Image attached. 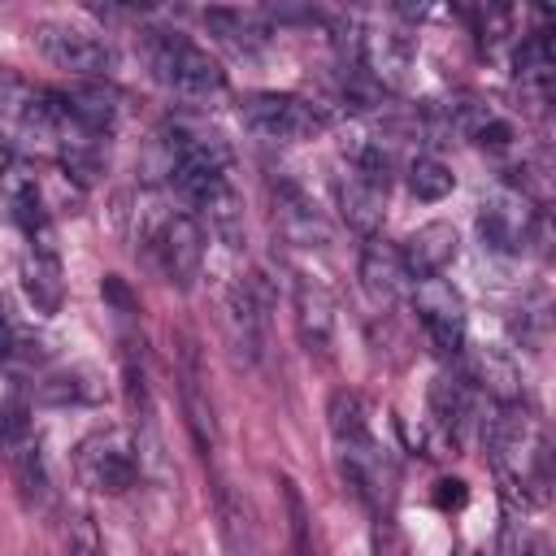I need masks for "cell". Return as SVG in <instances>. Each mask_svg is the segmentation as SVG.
<instances>
[{"label":"cell","instance_id":"6da1fadb","mask_svg":"<svg viewBox=\"0 0 556 556\" xmlns=\"http://www.w3.org/2000/svg\"><path fill=\"white\" fill-rule=\"evenodd\" d=\"M156 174L208 217V226L222 239H239L243 208H239V187H235V152L222 135L213 130H191V126H165L156 135Z\"/></svg>","mask_w":556,"mask_h":556},{"label":"cell","instance_id":"7a4b0ae2","mask_svg":"<svg viewBox=\"0 0 556 556\" xmlns=\"http://www.w3.org/2000/svg\"><path fill=\"white\" fill-rule=\"evenodd\" d=\"M486 447L495 460V473L504 478V486L521 500L543 504L547 500V439L539 430V421L513 400L500 404V413L486 426Z\"/></svg>","mask_w":556,"mask_h":556},{"label":"cell","instance_id":"3957f363","mask_svg":"<svg viewBox=\"0 0 556 556\" xmlns=\"http://www.w3.org/2000/svg\"><path fill=\"white\" fill-rule=\"evenodd\" d=\"M143 61H148V74L182 100H213L226 91V70L208 56V48H200L178 30H148Z\"/></svg>","mask_w":556,"mask_h":556},{"label":"cell","instance_id":"277c9868","mask_svg":"<svg viewBox=\"0 0 556 556\" xmlns=\"http://www.w3.org/2000/svg\"><path fill=\"white\" fill-rule=\"evenodd\" d=\"M387 187H391V156L382 152V143H356L334 174L339 213L356 235L378 239L387 213Z\"/></svg>","mask_w":556,"mask_h":556},{"label":"cell","instance_id":"5b68a950","mask_svg":"<svg viewBox=\"0 0 556 556\" xmlns=\"http://www.w3.org/2000/svg\"><path fill=\"white\" fill-rule=\"evenodd\" d=\"M74 473H78V482L87 491L126 495L139 482V473H143L135 434L126 426H96L74 447Z\"/></svg>","mask_w":556,"mask_h":556},{"label":"cell","instance_id":"8992f818","mask_svg":"<svg viewBox=\"0 0 556 556\" xmlns=\"http://www.w3.org/2000/svg\"><path fill=\"white\" fill-rule=\"evenodd\" d=\"M143 248L169 287L187 291L204 269V226L195 213H182V208L156 213L152 226L143 230Z\"/></svg>","mask_w":556,"mask_h":556},{"label":"cell","instance_id":"52a82bcc","mask_svg":"<svg viewBox=\"0 0 556 556\" xmlns=\"http://www.w3.org/2000/svg\"><path fill=\"white\" fill-rule=\"evenodd\" d=\"M239 122L248 135L265 139V143H304V139H317L330 117L321 104L304 100V96H291V91H256L239 104Z\"/></svg>","mask_w":556,"mask_h":556},{"label":"cell","instance_id":"ba28073f","mask_svg":"<svg viewBox=\"0 0 556 556\" xmlns=\"http://www.w3.org/2000/svg\"><path fill=\"white\" fill-rule=\"evenodd\" d=\"M30 43L39 48L43 61H52L56 70H70L78 78H104L117 61V52L104 35H96L87 26H74V22H56V17L35 22Z\"/></svg>","mask_w":556,"mask_h":556},{"label":"cell","instance_id":"9c48e42d","mask_svg":"<svg viewBox=\"0 0 556 556\" xmlns=\"http://www.w3.org/2000/svg\"><path fill=\"white\" fill-rule=\"evenodd\" d=\"M478 235H482V248H491L500 256H521L539 235V213H534L530 195L508 191V187L491 191L478 204Z\"/></svg>","mask_w":556,"mask_h":556},{"label":"cell","instance_id":"30bf717a","mask_svg":"<svg viewBox=\"0 0 556 556\" xmlns=\"http://www.w3.org/2000/svg\"><path fill=\"white\" fill-rule=\"evenodd\" d=\"M413 308H417V321H421L426 339H430L443 356H460V352H465V330H469L465 300H460V291H456L443 274L413 282Z\"/></svg>","mask_w":556,"mask_h":556},{"label":"cell","instance_id":"8fae6325","mask_svg":"<svg viewBox=\"0 0 556 556\" xmlns=\"http://www.w3.org/2000/svg\"><path fill=\"white\" fill-rule=\"evenodd\" d=\"M178 400H182V417H187V430H191L195 447L204 456H213V447H217V413H213V395H208V378H204V361H200L195 339H187L182 356H178Z\"/></svg>","mask_w":556,"mask_h":556},{"label":"cell","instance_id":"7c38bea8","mask_svg":"<svg viewBox=\"0 0 556 556\" xmlns=\"http://www.w3.org/2000/svg\"><path fill=\"white\" fill-rule=\"evenodd\" d=\"M339 478L352 486L356 500H365L378 513L395 495V465H391V456L378 439L356 443V447H339Z\"/></svg>","mask_w":556,"mask_h":556},{"label":"cell","instance_id":"4fadbf2b","mask_svg":"<svg viewBox=\"0 0 556 556\" xmlns=\"http://www.w3.org/2000/svg\"><path fill=\"white\" fill-rule=\"evenodd\" d=\"M269 295H265V287L256 282V278H243V282H235L230 287V295H226V326H230V343H235V352L248 361V365H256L261 356H265V326H269Z\"/></svg>","mask_w":556,"mask_h":556},{"label":"cell","instance_id":"5bb4252c","mask_svg":"<svg viewBox=\"0 0 556 556\" xmlns=\"http://www.w3.org/2000/svg\"><path fill=\"white\" fill-rule=\"evenodd\" d=\"M295 334L313 361H330V352H334V300L321 282H308V278L295 282Z\"/></svg>","mask_w":556,"mask_h":556},{"label":"cell","instance_id":"9a60e30c","mask_svg":"<svg viewBox=\"0 0 556 556\" xmlns=\"http://www.w3.org/2000/svg\"><path fill=\"white\" fill-rule=\"evenodd\" d=\"M460 252V239H456V226L452 222H426L417 226L404 243H400V261H404V274L413 282L421 278H439Z\"/></svg>","mask_w":556,"mask_h":556},{"label":"cell","instance_id":"2e32d148","mask_svg":"<svg viewBox=\"0 0 556 556\" xmlns=\"http://www.w3.org/2000/svg\"><path fill=\"white\" fill-rule=\"evenodd\" d=\"M356 61L378 87L400 91L408 78V65H413V39L400 30H365L356 39Z\"/></svg>","mask_w":556,"mask_h":556},{"label":"cell","instance_id":"e0dca14e","mask_svg":"<svg viewBox=\"0 0 556 556\" xmlns=\"http://www.w3.org/2000/svg\"><path fill=\"white\" fill-rule=\"evenodd\" d=\"M447 126H452L460 139H469V143H478V148H491V152H504V148H513V139H517L513 122L500 117V113H495L491 104H482V100H456V104H447Z\"/></svg>","mask_w":556,"mask_h":556},{"label":"cell","instance_id":"ac0fdd59","mask_svg":"<svg viewBox=\"0 0 556 556\" xmlns=\"http://www.w3.org/2000/svg\"><path fill=\"white\" fill-rule=\"evenodd\" d=\"M361 282L369 291V300L378 308H391L404 287L413 282L404 274V261H400V248H387L382 239H365V252H361Z\"/></svg>","mask_w":556,"mask_h":556},{"label":"cell","instance_id":"d6986e66","mask_svg":"<svg viewBox=\"0 0 556 556\" xmlns=\"http://www.w3.org/2000/svg\"><path fill=\"white\" fill-rule=\"evenodd\" d=\"M22 291L30 300L35 313L52 317L61 313L65 304V278H61V261H56V248H30L26 261H22Z\"/></svg>","mask_w":556,"mask_h":556},{"label":"cell","instance_id":"ffe728a7","mask_svg":"<svg viewBox=\"0 0 556 556\" xmlns=\"http://www.w3.org/2000/svg\"><path fill=\"white\" fill-rule=\"evenodd\" d=\"M469 387H465V378H447V374H439L434 382H430V417H434V426H439V434L447 439V443H460V434H465V426H469Z\"/></svg>","mask_w":556,"mask_h":556},{"label":"cell","instance_id":"44dd1931","mask_svg":"<svg viewBox=\"0 0 556 556\" xmlns=\"http://www.w3.org/2000/svg\"><path fill=\"white\" fill-rule=\"evenodd\" d=\"M326 421H330L334 452L378 439V434H374V421H369V404H365L356 391H334V395H330V408H326Z\"/></svg>","mask_w":556,"mask_h":556},{"label":"cell","instance_id":"7402d4cb","mask_svg":"<svg viewBox=\"0 0 556 556\" xmlns=\"http://www.w3.org/2000/svg\"><path fill=\"white\" fill-rule=\"evenodd\" d=\"M278 230H282L291 243H300V248L326 243V222H321V213H317V208L308 204V195L295 191V187H282V191H278Z\"/></svg>","mask_w":556,"mask_h":556},{"label":"cell","instance_id":"603a6c76","mask_svg":"<svg viewBox=\"0 0 556 556\" xmlns=\"http://www.w3.org/2000/svg\"><path fill=\"white\" fill-rule=\"evenodd\" d=\"M513 65H517L521 91L543 104L547 91H552V70H556V61H552V39H547L543 30H539V35H526L521 48H517V56H513Z\"/></svg>","mask_w":556,"mask_h":556},{"label":"cell","instance_id":"cb8c5ba5","mask_svg":"<svg viewBox=\"0 0 556 556\" xmlns=\"http://www.w3.org/2000/svg\"><path fill=\"white\" fill-rule=\"evenodd\" d=\"M217 517H222V539H226V552H230V556H261L252 513H248V504H243L235 491H226V486L217 491Z\"/></svg>","mask_w":556,"mask_h":556},{"label":"cell","instance_id":"d4e9b609","mask_svg":"<svg viewBox=\"0 0 556 556\" xmlns=\"http://www.w3.org/2000/svg\"><path fill=\"white\" fill-rule=\"evenodd\" d=\"M204 22L213 30H222V39L239 52H252L261 43H269V22L261 13H243V9H208Z\"/></svg>","mask_w":556,"mask_h":556},{"label":"cell","instance_id":"484cf974","mask_svg":"<svg viewBox=\"0 0 556 556\" xmlns=\"http://www.w3.org/2000/svg\"><path fill=\"white\" fill-rule=\"evenodd\" d=\"M100 378H96V369H87V365H74V369H61V374H52L43 387H39V400L43 404H91V400H100Z\"/></svg>","mask_w":556,"mask_h":556},{"label":"cell","instance_id":"4316f807","mask_svg":"<svg viewBox=\"0 0 556 556\" xmlns=\"http://www.w3.org/2000/svg\"><path fill=\"white\" fill-rule=\"evenodd\" d=\"M452 187H456V174H452L439 156H413V165H408V191H413L417 200L434 204V200H443Z\"/></svg>","mask_w":556,"mask_h":556},{"label":"cell","instance_id":"83f0119b","mask_svg":"<svg viewBox=\"0 0 556 556\" xmlns=\"http://www.w3.org/2000/svg\"><path fill=\"white\" fill-rule=\"evenodd\" d=\"M473 382H482L486 391H495L500 404H513V400L521 395L517 369H513V361H504L500 352H478V356H473Z\"/></svg>","mask_w":556,"mask_h":556},{"label":"cell","instance_id":"f1b7e54d","mask_svg":"<svg viewBox=\"0 0 556 556\" xmlns=\"http://www.w3.org/2000/svg\"><path fill=\"white\" fill-rule=\"evenodd\" d=\"M65 556H104V539H100V530L87 513H78L65 526Z\"/></svg>","mask_w":556,"mask_h":556},{"label":"cell","instance_id":"f546056e","mask_svg":"<svg viewBox=\"0 0 556 556\" xmlns=\"http://www.w3.org/2000/svg\"><path fill=\"white\" fill-rule=\"evenodd\" d=\"M374 552L378 556H408V543L387 513H378V521H374Z\"/></svg>","mask_w":556,"mask_h":556},{"label":"cell","instance_id":"4dcf8cb0","mask_svg":"<svg viewBox=\"0 0 556 556\" xmlns=\"http://www.w3.org/2000/svg\"><path fill=\"white\" fill-rule=\"evenodd\" d=\"M465 500H469V491H465V482H460V478H443V482H439V491H434V504H439L443 513L460 508Z\"/></svg>","mask_w":556,"mask_h":556},{"label":"cell","instance_id":"1f68e13d","mask_svg":"<svg viewBox=\"0 0 556 556\" xmlns=\"http://www.w3.org/2000/svg\"><path fill=\"white\" fill-rule=\"evenodd\" d=\"M13 169V139L0 130V182H4V174Z\"/></svg>","mask_w":556,"mask_h":556},{"label":"cell","instance_id":"d6a6232c","mask_svg":"<svg viewBox=\"0 0 556 556\" xmlns=\"http://www.w3.org/2000/svg\"><path fill=\"white\" fill-rule=\"evenodd\" d=\"M9 352V330H4V321H0V356Z\"/></svg>","mask_w":556,"mask_h":556},{"label":"cell","instance_id":"836d02e7","mask_svg":"<svg viewBox=\"0 0 556 556\" xmlns=\"http://www.w3.org/2000/svg\"><path fill=\"white\" fill-rule=\"evenodd\" d=\"M165 556H187V552H165Z\"/></svg>","mask_w":556,"mask_h":556},{"label":"cell","instance_id":"e575fe53","mask_svg":"<svg viewBox=\"0 0 556 556\" xmlns=\"http://www.w3.org/2000/svg\"><path fill=\"white\" fill-rule=\"evenodd\" d=\"M30 556H39V552H30Z\"/></svg>","mask_w":556,"mask_h":556}]
</instances>
